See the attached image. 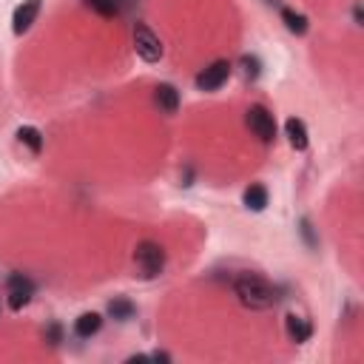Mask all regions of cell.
<instances>
[{"instance_id": "e0dca14e", "label": "cell", "mask_w": 364, "mask_h": 364, "mask_svg": "<svg viewBox=\"0 0 364 364\" xmlns=\"http://www.w3.org/2000/svg\"><path fill=\"white\" fill-rule=\"evenodd\" d=\"M239 65H242V74H245V80H256V77H259V60H256V57L245 54V57L239 60Z\"/></svg>"}, {"instance_id": "52a82bcc", "label": "cell", "mask_w": 364, "mask_h": 364, "mask_svg": "<svg viewBox=\"0 0 364 364\" xmlns=\"http://www.w3.org/2000/svg\"><path fill=\"white\" fill-rule=\"evenodd\" d=\"M40 6H43V0H23V3L14 9V14H11V31H14V34H26V31L31 28V23L37 20Z\"/></svg>"}, {"instance_id": "9a60e30c", "label": "cell", "mask_w": 364, "mask_h": 364, "mask_svg": "<svg viewBox=\"0 0 364 364\" xmlns=\"http://www.w3.org/2000/svg\"><path fill=\"white\" fill-rule=\"evenodd\" d=\"M282 23H284L287 31H293V34H304V31L310 28L307 17L299 14V11H293V9H282Z\"/></svg>"}, {"instance_id": "4fadbf2b", "label": "cell", "mask_w": 364, "mask_h": 364, "mask_svg": "<svg viewBox=\"0 0 364 364\" xmlns=\"http://www.w3.org/2000/svg\"><path fill=\"white\" fill-rule=\"evenodd\" d=\"M82 6L91 9V11L100 14V17H108V20L122 14V3H119V0H82Z\"/></svg>"}, {"instance_id": "ba28073f", "label": "cell", "mask_w": 364, "mask_h": 364, "mask_svg": "<svg viewBox=\"0 0 364 364\" xmlns=\"http://www.w3.org/2000/svg\"><path fill=\"white\" fill-rule=\"evenodd\" d=\"M154 102L162 114H176L179 111V91L171 82H159L154 88Z\"/></svg>"}, {"instance_id": "30bf717a", "label": "cell", "mask_w": 364, "mask_h": 364, "mask_svg": "<svg viewBox=\"0 0 364 364\" xmlns=\"http://www.w3.org/2000/svg\"><path fill=\"white\" fill-rule=\"evenodd\" d=\"M100 327H102V316H100V313H80V316L74 318V336H80V338L97 336Z\"/></svg>"}, {"instance_id": "7a4b0ae2", "label": "cell", "mask_w": 364, "mask_h": 364, "mask_svg": "<svg viewBox=\"0 0 364 364\" xmlns=\"http://www.w3.org/2000/svg\"><path fill=\"white\" fill-rule=\"evenodd\" d=\"M134 264L142 279H156L165 270V247L154 239H142L134 247Z\"/></svg>"}, {"instance_id": "5bb4252c", "label": "cell", "mask_w": 364, "mask_h": 364, "mask_svg": "<svg viewBox=\"0 0 364 364\" xmlns=\"http://www.w3.org/2000/svg\"><path fill=\"white\" fill-rule=\"evenodd\" d=\"M17 139H20L31 154H40V151H43V134H40L34 125H20V128H17Z\"/></svg>"}, {"instance_id": "277c9868", "label": "cell", "mask_w": 364, "mask_h": 364, "mask_svg": "<svg viewBox=\"0 0 364 364\" xmlns=\"http://www.w3.org/2000/svg\"><path fill=\"white\" fill-rule=\"evenodd\" d=\"M247 128L262 139V142H273L276 139V119L264 105H250L247 108Z\"/></svg>"}, {"instance_id": "d6986e66", "label": "cell", "mask_w": 364, "mask_h": 364, "mask_svg": "<svg viewBox=\"0 0 364 364\" xmlns=\"http://www.w3.org/2000/svg\"><path fill=\"white\" fill-rule=\"evenodd\" d=\"M119 3H122V6H134L136 0H119Z\"/></svg>"}, {"instance_id": "6da1fadb", "label": "cell", "mask_w": 364, "mask_h": 364, "mask_svg": "<svg viewBox=\"0 0 364 364\" xmlns=\"http://www.w3.org/2000/svg\"><path fill=\"white\" fill-rule=\"evenodd\" d=\"M233 293H236V299L247 307V310H270L276 301H279V293H276V287L264 279V276H259V273H239L236 279H233Z\"/></svg>"}, {"instance_id": "5b68a950", "label": "cell", "mask_w": 364, "mask_h": 364, "mask_svg": "<svg viewBox=\"0 0 364 364\" xmlns=\"http://www.w3.org/2000/svg\"><path fill=\"white\" fill-rule=\"evenodd\" d=\"M230 71H233V65L228 60H213L208 68H202L196 74V88L199 91H216V88H222L228 82Z\"/></svg>"}, {"instance_id": "8992f818", "label": "cell", "mask_w": 364, "mask_h": 364, "mask_svg": "<svg viewBox=\"0 0 364 364\" xmlns=\"http://www.w3.org/2000/svg\"><path fill=\"white\" fill-rule=\"evenodd\" d=\"M6 293H9V307L11 310H23L31 296H34V282L23 273H11L9 282H6Z\"/></svg>"}, {"instance_id": "ac0fdd59", "label": "cell", "mask_w": 364, "mask_h": 364, "mask_svg": "<svg viewBox=\"0 0 364 364\" xmlns=\"http://www.w3.org/2000/svg\"><path fill=\"white\" fill-rule=\"evenodd\" d=\"M46 338H48L51 344H60V324H51V327L46 330Z\"/></svg>"}, {"instance_id": "9c48e42d", "label": "cell", "mask_w": 364, "mask_h": 364, "mask_svg": "<svg viewBox=\"0 0 364 364\" xmlns=\"http://www.w3.org/2000/svg\"><path fill=\"white\" fill-rule=\"evenodd\" d=\"M284 136H287V142H290V148H296V151H304L307 148V125L299 119V117H287L284 119Z\"/></svg>"}, {"instance_id": "7c38bea8", "label": "cell", "mask_w": 364, "mask_h": 364, "mask_svg": "<svg viewBox=\"0 0 364 364\" xmlns=\"http://www.w3.org/2000/svg\"><path fill=\"white\" fill-rule=\"evenodd\" d=\"M242 202L247 210H264L267 208V188L264 185H247L245 193H242Z\"/></svg>"}, {"instance_id": "8fae6325", "label": "cell", "mask_w": 364, "mask_h": 364, "mask_svg": "<svg viewBox=\"0 0 364 364\" xmlns=\"http://www.w3.org/2000/svg\"><path fill=\"white\" fill-rule=\"evenodd\" d=\"M284 327H287V336H290L296 344H304V341L313 336V327H310V321H307V318H301V316H296V313H287V318H284Z\"/></svg>"}, {"instance_id": "3957f363", "label": "cell", "mask_w": 364, "mask_h": 364, "mask_svg": "<svg viewBox=\"0 0 364 364\" xmlns=\"http://www.w3.org/2000/svg\"><path fill=\"white\" fill-rule=\"evenodd\" d=\"M134 51L145 60V63H159L165 48H162V40L145 26V23H136L134 26Z\"/></svg>"}, {"instance_id": "2e32d148", "label": "cell", "mask_w": 364, "mask_h": 364, "mask_svg": "<svg viewBox=\"0 0 364 364\" xmlns=\"http://www.w3.org/2000/svg\"><path fill=\"white\" fill-rule=\"evenodd\" d=\"M134 310H136V307H134L128 299H111V301H108V316L117 318V321H128V318L134 316Z\"/></svg>"}]
</instances>
